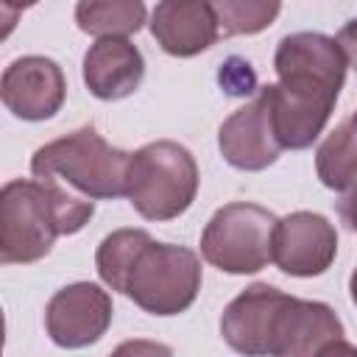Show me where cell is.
Masks as SVG:
<instances>
[{"label": "cell", "instance_id": "obj_1", "mask_svg": "<svg viewBox=\"0 0 357 357\" xmlns=\"http://www.w3.org/2000/svg\"><path fill=\"white\" fill-rule=\"evenodd\" d=\"M346 67L337 39L318 31H298L276 45L279 81L262 89L282 151H304L321 137L343 89Z\"/></svg>", "mask_w": 357, "mask_h": 357}, {"label": "cell", "instance_id": "obj_2", "mask_svg": "<svg viewBox=\"0 0 357 357\" xmlns=\"http://www.w3.org/2000/svg\"><path fill=\"white\" fill-rule=\"evenodd\" d=\"M220 335L243 357H315L343 337V324L324 301L296 298L257 282L226 304Z\"/></svg>", "mask_w": 357, "mask_h": 357}, {"label": "cell", "instance_id": "obj_3", "mask_svg": "<svg viewBox=\"0 0 357 357\" xmlns=\"http://www.w3.org/2000/svg\"><path fill=\"white\" fill-rule=\"evenodd\" d=\"M95 268L106 287L162 318L192 307L204 282L195 251L156 243L145 229H117L106 234L95 251Z\"/></svg>", "mask_w": 357, "mask_h": 357}, {"label": "cell", "instance_id": "obj_4", "mask_svg": "<svg viewBox=\"0 0 357 357\" xmlns=\"http://www.w3.org/2000/svg\"><path fill=\"white\" fill-rule=\"evenodd\" d=\"M95 201L45 178H11L0 192V262L28 265L50 254L56 237L81 231Z\"/></svg>", "mask_w": 357, "mask_h": 357}, {"label": "cell", "instance_id": "obj_5", "mask_svg": "<svg viewBox=\"0 0 357 357\" xmlns=\"http://www.w3.org/2000/svg\"><path fill=\"white\" fill-rule=\"evenodd\" d=\"M131 153L109 145L95 126H81L45 142L31 156V173L84 198H120L128 190Z\"/></svg>", "mask_w": 357, "mask_h": 357}, {"label": "cell", "instance_id": "obj_6", "mask_svg": "<svg viewBox=\"0 0 357 357\" xmlns=\"http://www.w3.org/2000/svg\"><path fill=\"white\" fill-rule=\"evenodd\" d=\"M126 195L145 220L162 223L184 215L198 195L195 156L173 139L142 145L131 153Z\"/></svg>", "mask_w": 357, "mask_h": 357}, {"label": "cell", "instance_id": "obj_7", "mask_svg": "<svg viewBox=\"0 0 357 357\" xmlns=\"http://www.w3.org/2000/svg\"><path fill=\"white\" fill-rule=\"evenodd\" d=\"M276 223L279 218L259 204H226L204 226L201 254L212 268L223 273H257L273 262Z\"/></svg>", "mask_w": 357, "mask_h": 357}, {"label": "cell", "instance_id": "obj_8", "mask_svg": "<svg viewBox=\"0 0 357 357\" xmlns=\"http://www.w3.org/2000/svg\"><path fill=\"white\" fill-rule=\"evenodd\" d=\"M112 324V296L95 282H73L53 293L45 307V329L61 349L98 343Z\"/></svg>", "mask_w": 357, "mask_h": 357}, {"label": "cell", "instance_id": "obj_9", "mask_svg": "<svg viewBox=\"0 0 357 357\" xmlns=\"http://www.w3.org/2000/svg\"><path fill=\"white\" fill-rule=\"evenodd\" d=\"M337 257V231L335 226L310 209L284 215L276 223L273 234V262L282 273L310 279L329 271Z\"/></svg>", "mask_w": 357, "mask_h": 357}, {"label": "cell", "instance_id": "obj_10", "mask_svg": "<svg viewBox=\"0 0 357 357\" xmlns=\"http://www.w3.org/2000/svg\"><path fill=\"white\" fill-rule=\"evenodd\" d=\"M3 106L28 123L50 120L67 98V81L61 67L47 56H20L0 78Z\"/></svg>", "mask_w": 357, "mask_h": 357}, {"label": "cell", "instance_id": "obj_11", "mask_svg": "<svg viewBox=\"0 0 357 357\" xmlns=\"http://www.w3.org/2000/svg\"><path fill=\"white\" fill-rule=\"evenodd\" d=\"M218 148L220 156L237 170H265L282 153V145L273 134L271 106L265 89L259 86L257 98L237 112H231L218 128Z\"/></svg>", "mask_w": 357, "mask_h": 357}, {"label": "cell", "instance_id": "obj_12", "mask_svg": "<svg viewBox=\"0 0 357 357\" xmlns=\"http://www.w3.org/2000/svg\"><path fill=\"white\" fill-rule=\"evenodd\" d=\"M148 25L156 45L178 59L198 56L220 39L215 8L206 0H162Z\"/></svg>", "mask_w": 357, "mask_h": 357}, {"label": "cell", "instance_id": "obj_13", "mask_svg": "<svg viewBox=\"0 0 357 357\" xmlns=\"http://www.w3.org/2000/svg\"><path fill=\"white\" fill-rule=\"evenodd\" d=\"M145 75V59L128 39H98L84 56V84L98 100L128 98Z\"/></svg>", "mask_w": 357, "mask_h": 357}, {"label": "cell", "instance_id": "obj_14", "mask_svg": "<svg viewBox=\"0 0 357 357\" xmlns=\"http://www.w3.org/2000/svg\"><path fill=\"white\" fill-rule=\"evenodd\" d=\"M315 173L335 192H349L357 184V112L318 145Z\"/></svg>", "mask_w": 357, "mask_h": 357}, {"label": "cell", "instance_id": "obj_15", "mask_svg": "<svg viewBox=\"0 0 357 357\" xmlns=\"http://www.w3.org/2000/svg\"><path fill=\"white\" fill-rule=\"evenodd\" d=\"M145 17L139 0H81L75 6L78 28L98 39H128L145 25Z\"/></svg>", "mask_w": 357, "mask_h": 357}, {"label": "cell", "instance_id": "obj_16", "mask_svg": "<svg viewBox=\"0 0 357 357\" xmlns=\"http://www.w3.org/2000/svg\"><path fill=\"white\" fill-rule=\"evenodd\" d=\"M220 36H251L265 31L282 11L276 0H218L212 3Z\"/></svg>", "mask_w": 357, "mask_h": 357}, {"label": "cell", "instance_id": "obj_17", "mask_svg": "<svg viewBox=\"0 0 357 357\" xmlns=\"http://www.w3.org/2000/svg\"><path fill=\"white\" fill-rule=\"evenodd\" d=\"M218 81H220V86H223L229 95H251V92H259L257 75H254L251 64L243 61V59H237V56H231V59H226V61L220 64Z\"/></svg>", "mask_w": 357, "mask_h": 357}, {"label": "cell", "instance_id": "obj_18", "mask_svg": "<svg viewBox=\"0 0 357 357\" xmlns=\"http://www.w3.org/2000/svg\"><path fill=\"white\" fill-rule=\"evenodd\" d=\"M109 357H173V349L159 340L134 337V340H123Z\"/></svg>", "mask_w": 357, "mask_h": 357}, {"label": "cell", "instance_id": "obj_19", "mask_svg": "<svg viewBox=\"0 0 357 357\" xmlns=\"http://www.w3.org/2000/svg\"><path fill=\"white\" fill-rule=\"evenodd\" d=\"M337 45H340V50H343L349 67L357 73V17L349 20V22L337 31Z\"/></svg>", "mask_w": 357, "mask_h": 357}, {"label": "cell", "instance_id": "obj_20", "mask_svg": "<svg viewBox=\"0 0 357 357\" xmlns=\"http://www.w3.org/2000/svg\"><path fill=\"white\" fill-rule=\"evenodd\" d=\"M337 212H340V218H343V223L351 229V231H357V184L340 198V204H337Z\"/></svg>", "mask_w": 357, "mask_h": 357}, {"label": "cell", "instance_id": "obj_21", "mask_svg": "<svg viewBox=\"0 0 357 357\" xmlns=\"http://www.w3.org/2000/svg\"><path fill=\"white\" fill-rule=\"evenodd\" d=\"M315 357H357V346L349 343V340H343V337H337V340L326 343Z\"/></svg>", "mask_w": 357, "mask_h": 357}, {"label": "cell", "instance_id": "obj_22", "mask_svg": "<svg viewBox=\"0 0 357 357\" xmlns=\"http://www.w3.org/2000/svg\"><path fill=\"white\" fill-rule=\"evenodd\" d=\"M349 290H351V301H354V307H357V268L351 271V279H349Z\"/></svg>", "mask_w": 357, "mask_h": 357}]
</instances>
